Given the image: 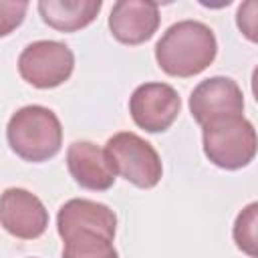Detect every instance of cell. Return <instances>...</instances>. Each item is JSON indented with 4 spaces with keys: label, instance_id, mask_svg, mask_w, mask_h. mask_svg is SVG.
Returning <instances> with one entry per match:
<instances>
[{
    "label": "cell",
    "instance_id": "7c38bea8",
    "mask_svg": "<svg viewBox=\"0 0 258 258\" xmlns=\"http://www.w3.org/2000/svg\"><path fill=\"white\" fill-rule=\"evenodd\" d=\"M101 0H40L38 12L42 20L60 32H77L89 26L101 12Z\"/></svg>",
    "mask_w": 258,
    "mask_h": 258
},
{
    "label": "cell",
    "instance_id": "7a4b0ae2",
    "mask_svg": "<svg viewBox=\"0 0 258 258\" xmlns=\"http://www.w3.org/2000/svg\"><path fill=\"white\" fill-rule=\"evenodd\" d=\"M10 149L24 161H48L60 151L62 125L54 111L42 105L20 107L6 125Z\"/></svg>",
    "mask_w": 258,
    "mask_h": 258
},
{
    "label": "cell",
    "instance_id": "30bf717a",
    "mask_svg": "<svg viewBox=\"0 0 258 258\" xmlns=\"http://www.w3.org/2000/svg\"><path fill=\"white\" fill-rule=\"evenodd\" d=\"M56 230L62 240L75 232H97L113 240L117 232V216L105 204L87 198H73L60 206L56 214Z\"/></svg>",
    "mask_w": 258,
    "mask_h": 258
},
{
    "label": "cell",
    "instance_id": "ba28073f",
    "mask_svg": "<svg viewBox=\"0 0 258 258\" xmlns=\"http://www.w3.org/2000/svg\"><path fill=\"white\" fill-rule=\"evenodd\" d=\"M189 111L200 127L214 117L244 115L242 89L230 77H210L191 91Z\"/></svg>",
    "mask_w": 258,
    "mask_h": 258
},
{
    "label": "cell",
    "instance_id": "2e32d148",
    "mask_svg": "<svg viewBox=\"0 0 258 258\" xmlns=\"http://www.w3.org/2000/svg\"><path fill=\"white\" fill-rule=\"evenodd\" d=\"M256 8H258L256 2L250 0V2H246V4H242L238 8V16H236L238 28L252 42H256Z\"/></svg>",
    "mask_w": 258,
    "mask_h": 258
},
{
    "label": "cell",
    "instance_id": "8992f818",
    "mask_svg": "<svg viewBox=\"0 0 258 258\" xmlns=\"http://www.w3.org/2000/svg\"><path fill=\"white\" fill-rule=\"evenodd\" d=\"M181 99L167 83H143L129 97L133 123L147 133H163L177 119Z\"/></svg>",
    "mask_w": 258,
    "mask_h": 258
},
{
    "label": "cell",
    "instance_id": "8fae6325",
    "mask_svg": "<svg viewBox=\"0 0 258 258\" xmlns=\"http://www.w3.org/2000/svg\"><path fill=\"white\" fill-rule=\"evenodd\" d=\"M67 167L71 177L85 189L107 191L115 183V171L105 149L93 141H75L67 149Z\"/></svg>",
    "mask_w": 258,
    "mask_h": 258
},
{
    "label": "cell",
    "instance_id": "5b68a950",
    "mask_svg": "<svg viewBox=\"0 0 258 258\" xmlns=\"http://www.w3.org/2000/svg\"><path fill=\"white\" fill-rule=\"evenodd\" d=\"M75 69L73 50L58 40H36L22 48L18 56L20 77L36 89L60 87Z\"/></svg>",
    "mask_w": 258,
    "mask_h": 258
},
{
    "label": "cell",
    "instance_id": "52a82bcc",
    "mask_svg": "<svg viewBox=\"0 0 258 258\" xmlns=\"http://www.w3.org/2000/svg\"><path fill=\"white\" fill-rule=\"evenodd\" d=\"M0 226L14 238L36 240L48 228V210L32 191L8 187L0 194Z\"/></svg>",
    "mask_w": 258,
    "mask_h": 258
},
{
    "label": "cell",
    "instance_id": "9a60e30c",
    "mask_svg": "<svg viewBox=\"0 0 258 258\" xmlns=\"http://www.w3.org/2000/svg\"><path fill=\"white\" fill-rule=\"evenodd\" d=\"M28 12V2L24 0H0V38L14 32Z\"/></svg>",
    "mask_w": 258,
    "mask_h": 258
},
{
    "label": "cell",
    "instance_id": "6da1fadb",
    "mask_svg": "<svg viewBox=\"0 0 258 258\" xmlns=\"http://www.w3.org/2000/svg\"><path fill=\"white\" fill-rule=\"evenodd\" d=\"M218 54L214 30L200 20L171 24L155 44V60L169 77L187 79L206 71Z\"/></svg>",
    "mask_w": 258,
    "mask_h": 258
},
{
    "label": "cell",
    "instance_id": "4fadbf2b",
    "mask_svg": "<svg viewBox=\"0 0 258 258\" xmlns=\"http://www.w3.org/2000/svg\"><path fill=\"white\" fill-rule=\"evenodd\" d=\"M62 258H119L113 240L97 232H75L64 240Z\"/></svg>",
    "mask_w": 258,
    "mask_h": 258
},
{
    "label": "cell",
    "instance_id": "277c9868",
    "mask_svg": "<svg viewBox=\"0 0 258 258\" xmlns=\"http://www.w3.org/2000/svg\"><path fill=\"white\" fill-rule=\"evenodd\" d=\"M107 159L115 175L125 177L141 189H151L163 175L161 157L155 147L133 131H119L107 139Z\"/></svg>",
    "mask_w": 258,
    "mask_h": 258
},
{
    "label": "cell",
    "instance_id": "5bb4252c",
    "mask_svg": "<svg viewBox=\"0 0 258 258\" xmlns=\"http://www.w3.org/2000/svg\"><path fill=\"white\" fill-rule=\"evenodd\" d=\"M256 224H258V204L252 202L238 214V218L234 222V230H232L236 246L244 254H248L250 258L258 256V250H256V246H258V242H256Z\"/></svg>",
    "mask_w": 258,
    "mask_h": 258
},
{
    "label": "cell",
    "instance_id": "9c48e42d",
    "mask_svg": "<svg viewBox=\"0 0 258 258\" xmlns=\"http://www.w3.org/2000/svg\"><path fill=\"white\" fill-rule=\"evenodd\" d=\"M159 6L149 0H119L109 14V30L121 44H143L159 28Z\"/></svg>",
    "mask_w": 258,
    "mask_h": 258
},
{
    "label": "cell",
    "instance_id": "3957f363",
    "mask_svg": "<svg viewBox=\"0 0 258 258\" xmlns=\"http://www.w3.org/2000/svg\"><path fill=\"white\" fill-rule=\"evenodd\" d=\"M206 157L222 169L234 171L256 157V129L244 115H222L202 125Z\"/></svg>",
    "mask_w": 258,
    "mask_h": 258
}]
</instances>
